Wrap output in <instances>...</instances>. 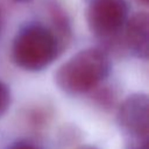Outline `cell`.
I'll return each instance as SVG.
<instances>
[{"instance_id":"cell-8","label":"cell","mask_w":149,"mask_h":149,"mask_svg":"<svg viewBox=\"0 0 149 149\" xmlns=\"http://www.w3.org/2000/svg\"><path fill=\"white\" fill-rule=\"evenodd\" d=\"M128 149H148V140L130 141Z\"/></svg>"},{"instance_id":"cell-5","label":"cell","mask_w":149,"mask_h":149,"mask_svg":"<svg viewBox=\"0 0 149 149\" xmlns=\"http://www.w3.org/2000/svg\"><path fill=\"white\" fill-rule=\"evenodd\" d=\"M125 42L128 49L140 58H148L149 19L146 12H139L125 23Z\"/></svg>"},{"instance_id":"cell-3","label":"cell","mask_w":149,"mask_h":149,"mask_svg":"<svg viewBox=\"0 0 149 149\" xmlns=\"http://www.w3.org/2000/svg\"><path fill=\"white\" fill-rule=\"evenodd\" d=\"M128 7L125 0H90L86 10L88 28L100 38H111L125 26Z\"/></svg>"},{"instance_id":"cell-10","label":"cell","mask_w":149,"mask_h":149,"mask_svg":"<svg viewBox=\"0 0 149 149\" xmlns=\"http://www.w3.org/2000/svg\"><path fill=\"white\" fill-rule=\"evenodd\" d=\"M1 27H2V16H1V13H0V31H1Z\"/></svg>"},{"instance_id":"cell-11","label":"cell","mask_w":149,"mask_h":149,"mask_svg":"<svg viewBox=\"0 0 149 149\" xmlns=\"http://www.w3.org/2000/svg\"><path fill=\"white\" fill-rule=\"evenodd\" d=\"M80 149H97V148H94V147H83Z\"/></svg>"},{"instance_id":"cell-6","label":"cell","mask_w":149,"mask_h":149,"mask_svg":"<svg viewBox=\"0 0 149 149\" xmlns=\"http://www.w3.org/2000/svg\"><path fill=\"white\" fill-rule=\"evenodd\" d=\"M12 97H10V91L7 87L6 84L0 81V118L7 112V109L10 106Z\"/></svg>"},{"instance_id":"cell-2","label":"cell","mask_w":149,"mask_h":149,"mask_svg":"<svg viewBox=\"0 0 149 149\" xmlns=\"http://www.w3.org/2000/svg\"><path fill=\"white\" fill-rule=\"evenodd\" d=\"M12 51L17 66L28 71H38L52 63L61 49L52 30L33 24L16 35Z\"/></svg>"},{"instance_id":"cell-13","label":"cell","mask_w":149,"mask_h":149,"mask_svg":"<svg viewBox=\"0 0 149 149\" xmlns=\"http://www.w3.org/2000/svg\"><path fill=\"white\" fill-rule=\"evenodd\" d=\"M139 1H141L142 3H144V5H147L148 3V0H139Z\"/></svg>"},{"instance_id":"cell-12","label":"cell","mask_w":149,"mask_h":149,"mask_svg":"<svg viewBox=\"0 0 149 149\" xmlns=\"http://www.w3.org/2000/svg\"><path fill=\"white\" fill-rule=\"evenodd\" d=\"M16 2H27V1H30V0H14Z\"/></svg>"},{"instance_id":"cell-4","label":"cell","mask_w":149,"mask_h":149,"mask_svg":"<svg viewBox=\"0 0 149 149\" xmlns=\"http://www.w3.org/2000/svg\"><path fill=\"white\" fill-rule=\"evenodd\" d=\"M148 97L144 93L130 94L121 102L118 111V122L128 135L129 141L148 140Z\"/></svg>"},{"instance_id":"cell-9","label":"cell","mask_w":149,"mask_h":149,"mask_svg":"<svg viewBox=\"0 0 149 149\" xmlns=\"http://www.w3.org/2000/svg\"><path fill=\"white\" fill-rule=\"evenodd\" d=\"M10 149H38V148L28 142H17L14 146H12Z\"/></svg>"},{"instance_id":"cell-1","label":"cell","mask_w":149,"mask_h":149,"mask_svg":"<svg viewBox=\"0 0 149 149\" xmlns=\"http://www.w3.org/2000/svg\"><path fill=\"white\" fill-rule=\"evenodd\" d=\"M109 71L111 62L106 52L98 48H87L58 68L55 83L65 93L81 94L97 88Z\"/></svg>"},{"instance_id":"cell-7","label":"cell","mask_w":149,"mask_h":149,"mask_svg":"<svg viewBox=\"0 0 149 149\" xmlns=\"http://www.w3.org/2000/svg\"><path fill=\"white\" fill-rule=\"evenodd\" d=\"M95 93H97V100L104 105H111V102L114 100L113 93L107 88H100Z\"/></svg>"}]
</instances>
